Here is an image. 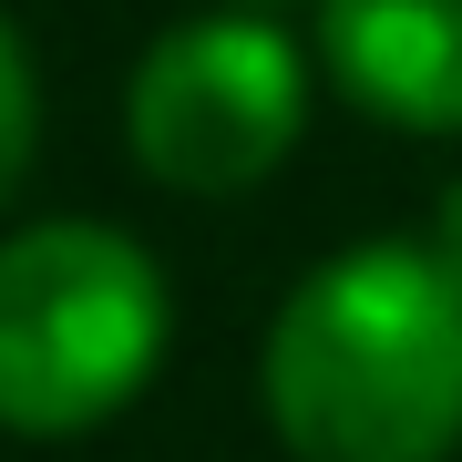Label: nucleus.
Listing matches in <instances>:
<instances>
[{
	"label": "nucleus",
	"mask_w": 462,
	"mask_h": 462,
	"mask_svg": "<svg viewBox=\"0 0 462 462\" xmlns=\"http://www.w3.org/2000/svg\"><path fill=\"white\" fill-rule=\"evenodd\" d=\"M32 144H42V83H32V51H21V32L0 21V206H11L21 175H32Z\"/></svg>",
	"instance_id": "5"
},
{
	"label": "nucleus",
	"mask_w": 462,
	"mask_h": 462,
	"mask_svg": "<svg viewBox=\"0 0 462 462\" xmlns=\"http://www.w3.org/2000/svg\"><path fill=\"white\" fill-rule=\"evenodd\" d=\"M226 11H278V0H226Z\"/></svg>",
	"instance_id": "7"
},
{
	"label": "nucleus",
	"mask_w": 462,
	"mask_h": 462,
	"mask_svg": "<svg viewBox=\"0 0 462 462\" xmlns=\"http://www.w3.org/2000/svg\"><path fill=\"white\" fill-rule=\"evenodd\" d=\"M431 257H442L452 278H462V175L442 185V206H431Z\"/></svg>",
	"instance_id": "6"
},
{
	"label": "nucleus",
	"mask_w": 462,
	"mask_h": 462,
	"mask_svg": "<svg viewBox=\"0 0 462 462\" xmlns=\"http://www.w3.org/2000/svg\"><path fill=\"white\" fill-rule=\"evenodd\" d=\"M309 124V62L267 11H196L144 42L124 83V144L175 196H247Z\"/></svg>",
	"instance_id": "3"
},
{
	"label": "nucleus",
	"mask_w": 462,
	"mask_h": 462,
	"mask_svg": "<svg viewBox=\"0 0 462 462\" xmlns=\"http://www.w3.org/2000/svg\"><path fill=\"white\" fill-rule=\"evenodd\" d=\"M339 93L401 134H462V0H319Z\"/></svg>",
	"instance_id": "4"
},
{
	"label": "nucleus",
	"mask_w": 462,
	"mask_h": 462,
	"mask_svg": "<svg viewBox=\"0 0 462 462\" xmlns=\"http://www.w3.org/2000/svg\"><path fill=\"white\" fill-rule=\"evenodd\" d=\"M298 462H452L462 452V278L431 236H370L278 298L257 360Z\"/></svg>",
	"instance_id": "1"
},
{
	"label": "nucleus",
	"mask_w": 462,
	"mask_h": 462,
	"mask_svg": "<svg viewBox=\"0 0 462 462\" xmlns=\"http://www.w3.org/2000/svg\"><path fill=\"white\" fill-rule=\"evenodd\" d=\"M175 298L165 267L103 216H51V226L0 236V431L21 442H72L103 431L165 370Z\"/></svg>",
	"instance_id": "2"
}]
</instances>
